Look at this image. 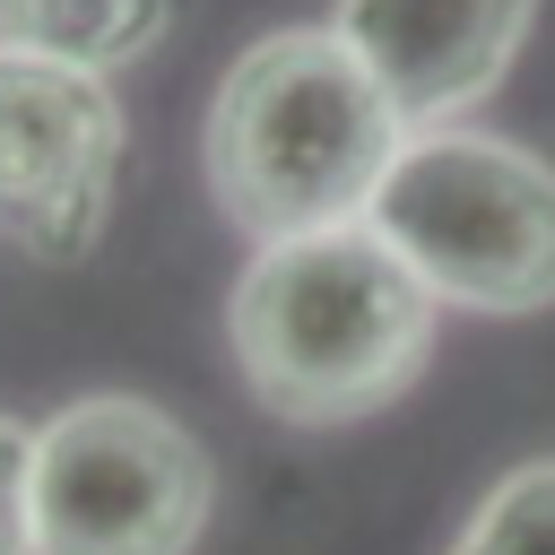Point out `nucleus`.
Here are the masks:
<instances>
[{
    "mask_svg": "<svg viewBox=\"0 0 555 555\" xmlns=\"http://www.w3.org/2000/svg\"><path fill=\"white\" fill-rule=\"evenodd\" d=\"M442 295L356 217L260 243L234 278L225 338L251 399L286 425H347L390 408L434 356Z\"/></svg>",
    "mask_w": 555,
    "mask_h": 555,
    "instance_id": "nucleus-1",
    "label": "nucleus"
},
{
    "mask_svg": "<svg viewBox=\"0 0 555 555\" xmlns=\"http://www.w3.org/2000/svg\"><path fill=\"white\" fill-rule=\"evenodd\" d=\"M408 139L416 130L338 26H278L217 78L199 156L217 208L251 243H286L356 225Z\"/></svg>",
    "mask_w": 555,
    "mask_h": 555,
    "instance_id": "nucleus-2",
    "label": "nucleus"
},
{
    "mask_svg": "<svg viewBox=\"0 0 555 555\" xmlns=\"http://www.w3.org/2000/svg\"><path fill=\"white\" fill-rule=\"evenodd\" d=\"M364 225L460 312L555 304V165L486 130H416L382 173Z\"/></svg>",
    "mask_w": 555,
    "mask_h": 555,
    "instance_id": "nucleus-3",
    "label": "nucleus"
},
{
    "mask_svg": "<svg viewBox=\"0 0 555 555\" xmlns=\"http://www.w3.org/2000/svg\"><path fill=\"white\" fill-rule=\"evenodd\" d=\"M208 503L217 468L156 399L95 390L35 425V555H191Z\"/></svg>",
    "mask_w": 555,
    "mask_h": 555,
    "instance_id": "nucleus-4",
    "label": "nucleus"
},
{
    "mask_svg": "<svg viewBox=\"0 0 555 555\" xmlns=\"http://www.w3.org/2000/svg\"><path fill=\"white\" fill-rule=\"evenodd\" d=\"M121 104L104 69L0 35V234L35 260H87L113 225Z\"/></svg>",
    "mask_w": 555,
    "mask_h": 555,
    "instance_id": "nucleus-5",
    "label": "nucleus"
},
{
    "mask_svg": "<svg viewBox=\"0 0 555 555\" xmlns=\"http://www.w3.org/2000/svg\"><path fill=\"white\" fill-rule=\"evenodd\" d=\"M529 17L538 0H338L330 26L382 78L408 130H442L503 87Z\"/></svg>",
    "mask_w": 555,
    "mask_h": 555,
    "instance_id": "nucleus-6",
    "label": "nucleus"
},
{
    "mask_svg": "<svg viewBox=\"0 0 555 555\" xmlns=\"http://www.w3.org/2000/svg\"><path fill=\"white\" fill-rule=\"evenodd\" d=\"M173 26V0H17V43L61 52L78 69H121L139 52H156Z\"/></svg>",
    "mask_w": 555,
    "mask_h": 555,
    "instance_id": "nucleus-7",
    "label": "nucleus"
},
{
    "mask_svg": "<svg viewBox=\"0 0 555 555\" xmlns=\"http://www.w3.org/2000/svg\"><path fill=\"white\" fill-rule=\"evenodd\" d=\"M451 555H555V460L512 468L468 512V529L451 538Z\"/></svg>",
    "mask_w": 555,
    "mask_h": 555,
    "instance_id": "nucleus-8",
    "label": "nucleus"
},
{
    "mask_svg": "<svg viewBox=\"0 0 555 555\" xmlns=\"http://www.w3.org/2000/svg\"><path fill=\"white\" fill-rule=\"evenodd\" d=\"M0 555H35V434L0 416Z\"/></svg>",
    "mask_w": 555,
    "mask_h": 555,
    "instance_id": "nucleus-9",
    "label": "nucleus"
},
{
    "mask_svg": "<svg viewBox=\"0 0 555 555\" xmlns=\"http://www.w3.org/2000/svg\"><path fill=\"white\" fill-rule=\"evenodd\" d=\"M9 26H17V0H0V35H9Z\"/></svg>",
    "mask_w": 555,
    "mask_h": 555,
    "instance_id": "nucleus-10",
    "label": "nucleus"
}]
</instances>
